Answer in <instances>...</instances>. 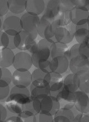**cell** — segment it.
<instances>
[{
	"instance_id": "obj_1",
	"label": "cell",
	"mask_w": 89,
	"mask_h": 122,
	"mask_svg": "<svg viewBox=\"0 0 89 122\" xmlns=\"http://www.w3.org/2000/svg\"><path fill=\"white\" fill-rule=\"evenodd\" d=\"M56 42L52 39H42L37 43V47L36 51L32 54L33 65L37 69L47 70L51 72L50 70V63H51V47L52 44Z\"/></svg>"
},
{
	"instance_id": "obj_2",
	"label": "cell",
	"mask_w": 89,
	"mask_h": 122,
	"mask_svg": "<svg viewBox=\"0 0 89 122\" xmlns=\"http://www.w3.org/2000/svg\"><path fill=\"white\" fill-rule=\"evenodd\" d=\"M33 106L36 114H51L54 116L62 107L60 101L52 95H40L33 100Z\"/></svg>"
},
{
	"instance_id": "obj_3",
	"label": "cell",
	"mask_w": 89,
	"mask_h": 122,
	"mask_svg": "<svg viewBox=\"0 0 89 122\" xmlns=\"http://www.w3.org/2000/svg\"><path fill=\"white\" fill-rule=\"evenodd\" d=\"M9 101L15 102L22 106L27 104L32 103L33 99L31 97L30 90L28 88L14 86V88L11 90L9 97L5 100V102Z\"/></svg>"
},
{
	"instance_id": "obj_4",
	"label": "cell",
	"mask_w": 89,
	"mask_h": 122,
	"mask_svg": "<svg viewBox=\"0 0 89 122\" xmlns=\"http://www.w3.org/2000/svg\"><path fill=\"white\" fill-rule=\"evenodd\" d=\"M39 20H40L39 16L29 14V13L23 14L21 17L23 30L31 34L34 39H36V38L38 35V34H37V25H38Z\"/></svg>"
},
{
	"instance_id": "obj_5",
	"label": "cell",
	"mask_w": 89,
	"mask_h": 122,
	"mask_svg": "<svg viewBox=\"0 0 89 122\" xmlns=\"http://www.w3.org/2000/svg\"><path fill=\"white\" fill-rule=\"evenodd\" d=\"M3 30L9 36H15L23 31L21 19L18 16H8L3 22Z\"/></svg>"
},
{
	"instance_id": "obj_6",
	"label": "cell",
	"mask_w": 89,
	"mask_h": 122,
	"mask_svg": "<svg viewBox=\"0 0 89 122\" xmlns=\"http://www.w3.org/2000/svg\"><path fill=\"white\" fill-rule=\"evenodd\" d=\"M69 69L72 74L80 75L89 71V58L78 55L70 59Z\"/></svg>"
},
{
	"instance_id": "obj_7",
	"label": "cell",
	"mask_w": 89,
	"mask_h": 122,
	"mask_svg": "<svg viewBox=\"0 0 89 122\" xmlns=\"http://www.w3.org/2000/svg\"><path fill=\"white\" fill-rule=\"evenodd\" d=\"M76 26L71 23L67 27H60L55 31L54 39L56 42L67 44L71 43L74 39Z\"/></svg>"
},
{
	"instance_id": "obj_8",
	"label": "cell",
	"mask_w": 89,
	"mask_h": 122,
	"mask_svg": "<svg viewBox=\"0 0 89 122\" xmlns=\"http://www.w3.org/2000/svg\"><path fill=\"white\" fill-rule=\"evenodd\" d=\"M32 55L27 52H19L15 54L14 65L15 70H29L32 67Z\"/></svg>"
},
{
	"instance_id": "obj_9",
	"label": "cell",
	"mask_w": 89,
	"mask_h": 122,
	"mask_svg": "<svg viewBox=\"0 0 89 122\" xmlns=\"http://www.w3.org/2000/svg\"><path fill=\"white\" fill-rule=\"evenodd\" d=\"M61 14L59 0H50L46 4V9L44 10L42 18L47 19L50 23H52L58 19Z\"/></svg>"
},
{
	"instance_id": "obj_10",
	"label": "cell",
	"mask_w": 89,
	"mask_h": 122,
	"mask_svg": "<svg viewBox=\"0 0 89 122\" xmlns=\"http://www.w3.org/2000/svg\"><path fill=\"white\" fill-rule=\"evenodd\" d=\"M32 73L29 70H15L13 73V84L14 86L28 88L32 84Z\"/></svg>"
},
{
	"instance_id": "obj_11",
	"label": "cell",
	"mask_w": 89,
	"mask_h": 122,
	"mask_svg": "<svg viewBox=\"0 0 89 122\" xmlns=\"http://www.w3.org/2000/svg\"><path fill=\"white\" fill-rule=\"evenodd\" d=\"M20 44H19L18 49L19 50L23 51V52L28 51L30 54H33L36 51V49H37V43H36L35 39L33 38V36L31 34H29L28 33L23 30L20 33Z\"/></svg>"
},
{
	"instance_id": "obj_12",
	"label": "cell",
	"mask_w": 89,
	"mask_h": 122,
	"mask_svg": "<svg viewBox=\"0 0 89 122\" xmlns=\"http://www.w3.org/2000/svg\"><path fill=\"white\" fill-rule=\"evenodd\" d=\"M69 62L70 60L65 56H58L52 59L50 66H49L51 72L60 74V75L65 73L67 69H69Z\"/></svg>"
},
{
	"instance_id": "obj_13",
	"label": "cell",
	"mask_w": 89,
	"mask_h": 122,
	"mask_svg": "<svg viewBox=\"0 0 89 122\" xmlns=\"http://www.w3.org/2000/svg\"><path fill=\"white\" fill-rule=\"evenodd\" d=\"M75 108L79 114H87L89 106V96L87 94L77 90L75 93V100L73 102Z\"/></svg>"
},
{
	"instance_id": "obj_14",
	"label": "cell",
	"mask_w": 89,
	"mask_h": 122,
	"mask_svg": "<svg viewBox=\"0 0 89 122\" xmlns=\"http://www.w3.org/2000/svg\"><path fill=\"white\" fill-rule=\"evenodd\" d=\"M72 24L75 26H82L87 24L89 19V12L83 9L75 8L70 12Z\"/></svg>"
},
{
	"instance_id": "obj_15",
	"label": "cell",
	"mask_w": 89,
	"mask_h": 122,
	"mask_svg": "<svg viewBox=\"0 0 89 122\" xmlns=\"http://www.w3.org/2000/svg\"><path fill=\"white\" fill-rule=\"evenodd\" d=\"M37 34L42 39L55 40L54 39L55 31L52 29L51 23L42 17H41L38 23V25H37Z\"/></svg>"
},
{
	"instance_id": "obj_16",
	"label": "cell",
	"mask_w": 89,
	"mask_h": 122,
	"mask_svg": "<svg viewBox=\"0 0 89 122\" xmlns=\"http://www.w3.org/2000/svg\"><path fill=\"white\" fill-rule=\"evenodd\" d=\"M78 55H83L89 58V43L74 44L66 52L64 56L70 60L72 58Z\"/></svg>"
},
{
	"instance_id": "obj_17",
	"label": "cell",
	"mask_w": 89,
	"mask_h": 122,
	"mask_svg": "<svg viewBox=\"0 0 89 122\" xmlns=\"http://www.w3.org/2000/svg\"><path fill=\"white\" fill-rule=\"evenodd\" d=\"M46 9V4L43 0H28L26 11L34 15H40L43 14Z\"/></svg>"
},
{
	"instance_id": "obj_18",
	"label": "cell",
	"mask_w": 89,
	"mask_h": 122,
	"mask_svg": "<svg viewBox=\"0 0 89 122\" xmlns=\"http://www.w3.org/2000/svg\"><path fill=\"white\" fill-rule=\"evenodd\" d=\"M15 54L13 52L12 49H7V48H2L1 54H0V65L1 68H6L10 67L14 65Z\"/></svg>"
},
{
	"instance_id": "obj_19",
	"label": "cell",
	"mask_w": 89,
	"mask_h": 122,
	"mask_svg": "<svg viewBox=\"0 0 89 122\" xmlns=\"http://www.w3.org/2000/svg\"><path fill=\"white\" fill-rule=\"evenodd\" d=\"M75 117L73 110L62 107L54 115L53 122H73Z\"/></svg>"
},
{
	"instance_id": "obj_20",
	"label": "cell",
	"mask_w": 89,
	"mask_h": 122,
	"mask_svg": "<svg viewBox=\"0 0 89 122\" xmlns=\"http://www.w3.org/2000/svg\"><path fill=\"white\" fill-rule=\"evenodd\" d=\"M74 39L77 41V44L89 42V28L87 24L82 26H76Z\"/></svg>"
},
{
	"instance_id": "obj_21",
	"label": "cell",
	"mask_w": 89,
	"mask_h": 122,
	"mask_svg": "<svg viewBox=\"0 0 89 122\" xmlns=\"http://www.w3.org/2000/svg\"><path fill=\"white\" fill-rule=\"evenodd\" d=\"M64 87L72 93H76L79 90V77L74 74H69L63 80Z\"/></svg>"
},
{
	"instance_id": "obj_22",
	"label": "cell",
	"mask_w": 89,
	"mask_h": 122,
	"mask_svg": "<svg viewBox=\"0 0 89 122\" xmlns=\"http://www.w3.org/2000/svg\"><path fill=\"white\" fill-rule=\"evenodd\" d=\"M9 11L14 14H19L26 10L27 1L26 0H9Z\"/></svg>"
},
{
	"instance_id": "obj_23",
	"label": "cell",
	"mask_w": 89,
	"mask_h": 122,
	"mask_svg": "<svg viewBox=\"0 0 89 122\" xmlns=\"http://www.w3.org/2000/svg\"><path fill=\"white\" fill-rule=\"evenodd\" d=\"M68 49L67 44L54 42L51 47V59H54L58 56H64Z\"/></svg>"
},
{
	"instance_id": "obj_24",
	"label": "cell",
	"mask_w": 89,
	"mask_h": 122,
	"mask_svg": "<svg viewBox=\"0 0 89 122\" xmlns=\"http://www.w3.org/2000/svg\"><path fill=\"white\" fill-rule=\"evenodd\" d=\"M0 86L1 88L9 86L11 82H13V74L9 69L1 68L0 70Z\"/></svg>"
},
{
	"instance_id": "obj_25",
	"label": "cell",
	"mask_w": 89,
	"mask_h": 122,
	"mask_svg": "<svg viewBox=\"0 0 89 122\" xmlns=\"http://www.w3.org/2000/svg\"><path fill=\"white\" fill-rule=\"evenodd\" d=\"M29 90H30L31 97L33 100L40 95H51L50 87H34L33 85H30Z\"/></svg>"
},
{
	"instance_id": "obj_26",
	"label": "cell",
	"mask_w": 89,
	"mask_h": 122,
	"mask_svg": "<svg viewBox=\"0 0 89 122\" xmlns=\"http://www.w3.org/2000/svg\"><path fill=\"white\" fill-rule=\"evenodd\" d=\"M79 90L86 94H89V71L78 75Z\"/></svg>"
},
{
	"instance_id": "obj_27",
	"label": "cell",
	"mask_w": 89,
	"mask_h": 122,
	"mask_svg": "<svg viewBox=\"0 0 89 122\" xmlns=\"http://www.w3.org/2000/svg\"><path fill=\"white\" fill-rule=\"evenodd\" d=\"M56 98L60 101L61 100H65L67 103H73L74 100H75V93H72L70 90H68L67 88L63 87L62 91L57 95Z\"/></svg>"
},
{
	"instance_id": "obj_28",
	"label": "cell",
	"mask_w": 89,
	"mask_h": 122,
	"mask_svg": "<svg viewBox=\"0 0 89 122\" xmlns=\"http://www.w3.org/2000/svg\"><path fill=\"white\" fill-rule=\"evenodd\" d=\"M1 46L3 48H7V49H12V50L14 49H16L14 41V36L8 35L6 33L3 31L2 34H1Z\"/></svg>"
},
{
	"instance_id": "obj_29",
	"label": "cell",
	"mask_w": 89,
	"mask_h": 122,
	"mask_svg": "<svg viewBox=\"0 0 89 122\" xmlns=\"http://www.w3.org/2000/svg\"><path fill=\"white\" fill-rule=\"evenodd\" d=\"M59 4H60L61 14L71 12L76 8L74 5L73 0H59Z\"/></svg>"
},
{
	"instance_id": "obj_30",
	"label": "cell",
	"mask_w": 89,
	"mask_h": 122,
	"mask_svg": "<svg viewBox=\"0 0 89 122\" xmlns=\"http://www.w3.org/2000/svg\"><path fill=\"white\" fill-rule=\"evenodd\" d=\"M57 20L58 22L60 27H67V25H69L72 23L70 12L62 13Z\"/></svg>"
},
{
	"instance_id": "obj_31",
	"label": "cell",
	"mask_w": 89,
	"mask_h": 122,
	"mask_svg": "<svg viewBox=\"0 0 89 122\" xmlns=\"http://www.w3.org/2000/svg\"><path fill=\"white\" fill-rule=\"evenodd\" d=\"M53 115L46 113L36 114L33 117L34 122H53Z\"/></svg>"
},
{
	"instance_id": "obj_32",
	"label": "cell",
	"mask_w": 89,
	"mask_h": 122,
	"mask_svg": "<svg viewBox=\"0 0 89 122\" xmlns=\"http://www.w3.org/2000/svg\"><path fill=\"white\" fill-rule=\"evenodd\" d=\"M45 80L49 84V86H50L51 85H53V84L57 83V82L62 81V76L60 74L50 72V73H48L46 75Z\"/></svg>"
},
{
	"instance_id": "obj_33",
	"label": "cell",
	"mask_w": 89,
	"mask_h": 122,
	"mask_svg": "<svg viewBox=\"0 0 89 122\" xmlns=\"http://www.w3.org/2000/svg\"><path fill=\"white\" fill-rule=\"evenodd\" d=\"M6 107H7V109L10 112L16 114L18 115H19L23 112V106L19 105V104L15 103V102H13V101L6 102Z\"/></svg>"
},
{
	"instance_id": "obj_34",
	"label": "cell",
	"mask_w": 89,
	"mask_h": 122,
	"mask_svg": "<svg viewBox=\"0 0 89 122\" xmlns=\"http://www.w3.org/2000/svg\"><path fill=\"white\" fill-rule=\"evenodd\" d=\"M50 72L47 71V70H41V69H36L35 70H33L32 73V80H45L46 75Z\"/></svg>"
},
{
	"instance_id": "obj_35",
	"label": "cell",
	"mask_w": 89,
	"mask_h": 122,
	"mask_svg": "<svg viewBox=\"0 0 89 122\" xmlns=\"http://www.w3.org/2000/svg\"><path fill=\"white\" fill-rule=\"evenodd\" d=\"M76 8H80L89 12V0H73Z\"/></svg>"
},
{
	"instance_id": "obj_36",
	"label": "cell",
	"mask_w": 89,
	"mask_h": 122,
	"mask_svg": "<svg viewBox=\"0 0 89 122\" xmlns=\"http://www.w3.org/2000/svg\"><path fill=\"white\" fill-rule=\"evenodd\" d=\"M9 10V3L6 0H1L0 1V15L1 17L4 16Z\"/></svg>"
},
{
	"instance_id": "obj_37",
	"label": "cell",
	"mask_w": 89,
	"mask_h": 122,
	"mask_svg": "<svg viewBox=\"0 0 89 122\" xmlns=\"http://www.w3.org/2000/svg\"><path fill=\"white\" fill-rule=\"evenodd\" d=\"M10 92L11 90L9 89V86L1 88V90H0V100H4L5 99H8L10 95Z\"/></svg>"
},
{
	"instance_id": "obj_38",
	"label": "cell",
	"mask_w": 89,
	"mask_h": 122,
	"mask_svg": "<svg viewBox=\"0 0 89 122\" xmlns=\"http://www.w3.org/2000/svg\"><path fill=\"white\" fill-rule=\"evenodd\" d=\"M73 122H89V114H77Z\"/></svg>"
},
{
	"instance_id": "obj_39",
	"label": "cell",
	"mask_w": 89,
	"mask_h": 122,
	"mask_svg": "<svg viewBox=\"0 0 89 122\" xmlns=\"http://www.w3.org/2000/svg\"><path fill=\"white\" fill-rule=\"evenodd\" d=\"M31 85H33L34 87H50L49 86V84L44 79H42V80H33V81H32Z\"/></svg>"
},
{
	"instance_id": "obj_40",
	"label": "cell",
	"mask_w": 89,
	"mask_h": 122,
	"mask_svg": "<svg viewBox=\"0 0 89 122\" xmlns=\"http://www.w3.org/2000/svg\"><path fill=\"white\" fill-rule=\"evenodd\" d=\"M0 113H1V122H5L8 117V111L7 107L4 106V105H0Z\"/></svg>"
},
{
	"instance_id": "obj_41",
	"label": "cell",
	"mask_w": 89,
	"mask_h": 122,
	"mask_svg": "<svg viewBox=\"0 0 89 122\" xmlns=\"http://www.w3.org/2000/svg\"><path fill=\"white\" fill-rule=\"evenodd\" d=\"M5 122H23V120L19 115H17V116H11L8 118Z\"/></svg>"
},
{
	"instance_id": "obj_42",
	"label": "cell",
	"mask_w": 89,
	"mask_h": 122,
	"mask_svg": "<svg viewBox=\"0 0 89 122\" xmlns=\"http://www.w3.org/2000/svg\"><path fill=\"white\" fill-rule=\"evenodd\" d=\"M33 117H34V116H33ZM33 117H32V118L24 119V120H23V122H34V120H33Z\"/></svg>"
},
{
	"instance_id": "obj_43",
	"label": "cell",
	"mask_w": 89,
	"mask_h": 122,
	"mask_svg": "<svg viewBox=\"0 0 89 122\" xmlns=\"http://www.w3.org/2000/svg\"><path fill=\"white\" fill-rule=\"evenodd\" d=\"M87 26H88V28H89V19H88V21H87Z\"/></svg>"
},
{
	"instance_id": "obj_44",
	"label": "cell",
	"mask_w": 89,
	"mask_h": 122,
	"mask_svg": "<svg viewBox=\"0 0 89 122\" xmlns=\"http://www.w3.org/2000/svg\"><path fill=\"white\" fill-rule=\"evenodd\" d=\"M87 114H89V106H88V110H87Z\"/></svg>"
}]
</instances>
